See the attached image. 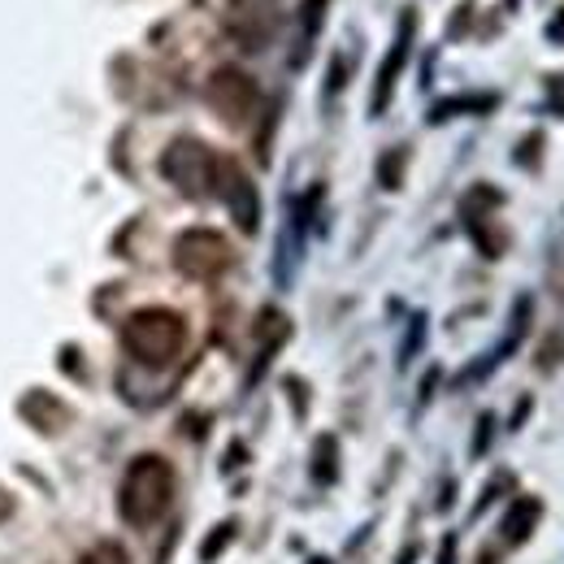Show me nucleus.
Segmentation results:
<instances>
[{"label":"nucleus","mask_w":564,"mask_h":564,"mask_svg":"<svg viewBox=\"0 0 564 564\" xmlns=\"http://www.w3.org/2000/svg\"><path fill=\"white\" fill-rule=\"evenodd\" d=\"M170 499H174V469L161 456H140L122 478L118 508L131 525H152L170 512Z\"/></svg>","instance_id":"nucleus-1"},{"label":"nucleus","mask_w":564,"mask_h":564,"mask_svg":"<svg viewBox=\"0 0 564 564\" xmlns=\"http://www.w3.org/2000/svg\"><path fill=\"white\" fill-rule=\"evenodd\" d=\"M122 339H127V352L143 365H170L187 344V326L170 308H143L127 322Z\"/></svg>","instance_id":"nucleus-2"},{"label":"nucleus","mask_w":564,"mask_h":564,"mask_svg":"<svg viewBox=\"0 0 564 564\" xmlns=\"http://www.w3.org/2000/svg\"><path fill=\"white\" fill-rule=\"evenodd\" d=\"M161 165H165V178H170L178 192H187V196H205L209 183L217 178V161H213L200 143H192V140L174 143Z\"/></svg>","instance_id":"nucleus-3"},{"label":"nucleus","mask_w":564,"mask_h":564,"mask_svg":"<svg viewBox=\"0 0 564 564\" xmlns=\"http://www.w3.org/2000/svg\"><path fill=\"white\" fill-rule=\"evenodd\" d=\"M174 261H178V270L192 274V279H217V274L230 265V248H226V239L213 235V230H187V235L178 239V248H174Z\"/></svg>","instance_id":"nucleus-4"},{"label":"nucleus","mask_w":564,"mask_h":564,"mask_svg":"<svg viewBox=\"0 0 564 564\" xmlns=\"http://www.w3.org/2000/svg\"><path fill=\"white\" fill-rule=\"evenodd\" d=\"M209 100L221 109V118H230V122H239V118H248V109L257 105V87L243 78V74L235 70H221L213 78L209 87Z\"/></svg>","instance_id":"nucleus-5"},{"label":"nucleus","mask_w":564,"mask_h":564,"mask_svg":"<svg viewBox=\"0 0 564 564\" xmlns=\"http://www.w3.org/2000/svg\"><path fill=\"white\" fill-rule=\"evenodd\" d=\"M217 174H221V192H226V200H230V209L239 217V226L243 230H257V217H261V205H257V192H252V183L235 170V165H217Z\"/></svg>","instance_id":"nucleus-6"},{"label":"nucleus","mask_w":564,"mask_h":564,"mask_svg":"<svg viewBox=\"0 0 564 564\" xmlns=\"http://www.w3.org/2000/svg\"><path fill=\"white\" fill-rule=\"evenodd\" d=\"M409 35H413V18H404V26H400V35H395V48H391L387 66H382V74H378V91H373V113H378V109H387V100H391L395 74H400V66H404V53H409Z\"/></svg>","instance_id":"nucleus-7"},{"label":"nucleus","mask_w":564,"mask_h":564,"mask_svg":"<svg viewBox=\"0 0 564 564\" xmlns=\"http://www.w3.org/2000/svg\"><path fill=\"white\" fill-rule=\"evenodd\" d=\"M534 517H539V503H534V499H521V503L512 508V517L503 521V534H508L512 543H521V539L530 534V521H534Z\"/></svg>","instance_id":"nucleus-8"},{"label":"nucleus","mask_w":564,"mask_h":564,"mask_svg":"<svg viewBox=\"0 0 564 564\" xmlns=\"http://www.w3.org/2000/svg\"><path fill=\"white\" fill-rule=\"evenodd\" d=\"M78 564H131V561H127V552L118 543H100V547H91Z\"/></svg>","instance_id":"nucleus-9"},{"label":"nucleus","mask_w":564,"mask_h":564,"mask_svg":"<svg viewBox=\"0 0 564 564\" xmlns=\"http://www.w3.org/2000/svg\"><path fill=\"white\" fill-rule=\"evenodd\" d=\"M547 35H552V40H564V22H556V26H547Z\"/></svg>","instance_id":"nucleus-10"}]
</instances>
